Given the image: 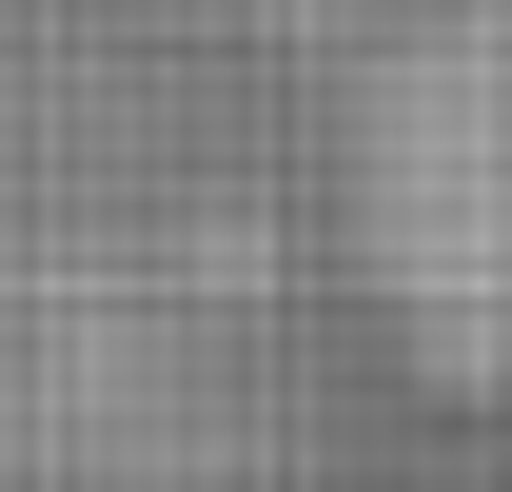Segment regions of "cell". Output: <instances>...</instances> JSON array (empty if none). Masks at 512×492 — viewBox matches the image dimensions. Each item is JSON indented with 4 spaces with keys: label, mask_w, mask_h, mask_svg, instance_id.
Instances as JSON below:
<instances>
[{
    "label": "cell",
    "mask_w": 512,
    "mask_h": 492,
    "mask_svg": "<svg viewBox=\"0 0 512 492\" xmlns=\"http://www.w3.org/2000/svg\"><path fill=\"white\" fill-rule=\"evenodd\" d=\"M335 276L394 394L512 433V0H434L335 138Z\"/></svg>",
    "instance_id": "cell-1"
}]
</instances>
